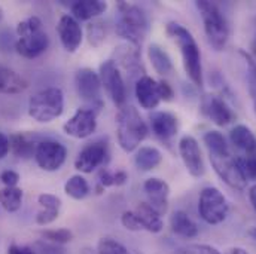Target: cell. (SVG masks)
Returning a JSON list of instances; mask_svg holds the SVG:
<instances>
[{"mask_svg":"<svg viewBox=\"0 0 256 254\" xmlns=\"http://www.w3.org/2000/svg\"><path fill=\"white\" fill-rule=\"evenodd\" d=\"M166 33L174 40V43L180 49L184 68H185L186 74L190 76L191 82L195 86L201 88L204 83L202 65H201V52H200V48H198L192 33L186 27H184L182 24H179L176 21H172L167 24Z\"/></svg>","mask_w":256,"mask_h":254,"instance_id":"1","label":"cell"},{"mask_svg":"<svg viewBox=\"0 0 256 254\" xmlns=\"http://www.w3.org/2000/svg\"><path fill=\"white\" fill-rule=\"evenodd\" d=\"M118 19L115 24L116 34L132 46H140L149 31V19L146 12L127 1L118 3Z\"/></svg>","mask_w":256,"mask_h":254,"instance_id":"2","label":"cell"},{"mask_svg":"<svg viewBox=\"0 0 256 254\" xmlns=\"http://www.w3.org/2000/svg\"><path fill=\"white\" fill-rule=\"evenodd\" d=\"M148 135V125L132 106H124L116 113V137L120 147L131 153L138 149Z\"/></svg>","mask_w":256,"mask_h":254,"instance_id":"3","label":"cell"},{"mask_svg":"<svg viewBox=\"0 0 256 254\" xmlns=\"http://www.w3.org/2000/svg\"><path fill=\"white\" fill-rule=\"evenodd\" d=\"M195 6L202 18L204 33L210 46L214 51H222L230 39V25L226 16L224 15L222 9L218 3L208 0L195 1Z\"/></svg>","mask_w":256,"mask_h":254,"instance_id":"4","label":"cell"},{"mask_svg":"<svg viewBox=\"0 0 256 254\" xmlns=\"http://www.w3.org/2000/svg\"><path fill=\"white\" fill-rule=\"evenodd\" d=\"M28 115L40 124L58 119L64 110V94L60 88H46L33 94L28 100Z\"/></svg>","mask_w":256,"mask_h":254,"instance_id":"5","label":"cell"},{"mask_svg":"<svg viewBox=\"0 0 256 254\" xmlns=\"http://www.w3.org/2000/svg\"><path fill=\"white\" fill-rule=\"evenodd\" d=\"M200 217L208 225L222 223L230 213V204L218 188H204L198 199Z\"/></svg>","mask_w":256,"mask_h":254,"instance_id":"6","label":"cell"},{"mask_svg":"<svg viewBox=\"0 0 256 254\" xmlns=\"http://www.w3.org/2000/svg\"><path fill=\"white\" fill-rule=\"evenodd\" d=\"M74 88L82 101L90 104L92 110H100L103 107L102 98V80L98 73L90 67H82L74 74Z\"/></svg>","mask_w":256,"mask_h":254,"instance_id":"7","label":"cell"},{"mask_svg":"<svg viewBox=\"0 0 256 254\" xmlns=\"http://www.w3.org/2000/svg\"><path fill=\"white\" fill-rule=\"evenodd\" d=\"M98 76L102 80V86L104 88L106 94L110 97L112 103L118 109L124 107L127 101V86L120 71V67L115 64L114 60H108L100 64Z\"/></svg>","mask_w":256,"mask_h":254,"instance_id":"8","label":"cell"},{"mask_svg":"<svg viewBox=\"0 0 256 254\" xmlns=\"http://www.w3.org/2000/svg\"><path fill=\"white\" fill-rule=\"evenodd\" d=\"M67 158V149L60 141L45 138L39 141L34 153V161L39 165L40 170L54 173L58 171L66 162Z\"/></svg>","mask_w":256,"mask_h":254,"instance_id":"9","label":"cell"},{"mask_svg":"<svg viewBox=\"0 0 256 254\" xmlns=\"http://www.w3.org/2000/svg\"><path fill=\"white\" fill-rule=\"evenodd\" d=\"M109 161V146L104 140L88 143L74 159V168L84 174H91Z\"/></svg>","mask_w":256,"mask_h":254,"instance_id":"10","label":"cell"},{"mask_svg":"<svg viewBox=\"0 0 256 254\" xmlns=\"http://www.w3.org/2000/svg\"><path fill=\"white\" fill-rule=\"evenodd\" d=\"M97 129V112L90 107H80L74 115L64 122L63 131L68 137L84 140L91 137Z\"/></svg>","mask_w":256,"mask_h":254,"instance_id":"11","label":"cell"},{"mask_svg":"<svg viewBox=\"0 0 256 254\" xmlns=\"http://www.w3.org/2000/svg\"><path fill=\"white\" fill-rule=\"evenodd\" d=\"M212 167L214 173L220 177L224 183H226L232 189L243 191L248 185V180L244 179L236 158L232 155L230 156H210Z\"/></svg>","mask_w":256,"mask_h":254,"instance_id":"12","label":"cell"},{"mask_svg":"<svg viewBox=\"0 0 256 254\" xmlns=\"http://www.w3.org/2000/svg\"><path fill=\"white\" fill-rule=\"evenodd\" d=\"M50 46V36L44 28L33 30L24 36H20L15 42V51L27 58V60H34L40 57Z\"/></svg>","mask_w":256,"mask_h":254,"instance_id":"13","label":"cell"},{"mask_svg":"<svg viewBox=\"0 0 256 254\" xmlns=\"http://www.w3.org/2000/svg\"><path fill=\"white\" fill-rule=\"evenodd\" d=\"M179 155L192 177H202L206 173L204 159L198 141L192 135H184L179 141Z\"/></svg>","mask_w":256,"mask_h":254,"instance_id":"14","label":"cell"},{"mask_svg":"<svg viewBox=\"0 0 256 254\" xmlns=\"http://www.w3.org/2000/svg\"><path fill=\"white\" fill-rule=\"evenodd\" d=\"M201 112L206 118H208L213 124L219 127H225L231 124L236 118L231 107L226 104V101L214 94L204 95L201 100Z\"/></svg>","mask_w":256,"mask_h":254,"instance_id":"15","label":"cell"},{"mask_svg":"<svg viewBox=\"0 0 256 254\" xmlns=\"http://www.w3.org/2000/svg\"><path fill=\"white\" fill-rule=\"evenodd\" d=\"M57 33L63 48L67 52L73 54L79 49L84 39V31L79 21H76L72 15L67 13L60 18L57 24Z\"/></svg>","mask_w":256,"mask_h":254,"instance_id":"16","label":"cell"},{"mask_svg":"<svg viewBox=\"0 0 256 254\" xmlns=\"http://www.w3.org/2000/svg\"><path fill=\"white\" fill-rule=\"evenodd\" d=\"M143 191L149 199V205L155 208L161 216H164L168 210V195L170 186L166 180L158 177H150L143 183Z\"/></svg>","mask_w":256,"mask_h":254,"instance_id":"17","label":"cell"},{"mask_svg":"<svg viewBox=\"0 0 256 254\" xmlns=\"http://www.w3.org/2000/svg\"><path fill=\"white\" fill-rule=\"evenodd\" d=\"M136 98L142 109L144 110H154L160 106L161 98L158 94V82L150 76H142L136 80L134 86Z\"/></svg>","mask_w":256,"mask_h":254,"instance_id":"18","label":"cell"},{"mask_svg":"<svg viewBox=\"0 0 256 254\" xmlns=\"http://www.w3.org/2000/svg\"><path fill=\"white\" fill-rule=\"evenodd\" d=\"M115 64L121 65L126 71H128L131 76H138V79L142 76H144V70L142 65V58H140V51L137 46H132L130 43L126 45H120L118 48H115Z\"/></svg>","mask_w":256,"mask_h":254,"instance_id":"19","label":"cell"},{"mask_svg":"<svg viewBox=\"0 0 256 254\" xmlns=\"http://www.w3.org/2000/svg\"><path fill=\"white\" fill-rule=\"evenodd\" d=\"M152 132L162 141L172 140L179 131V121L170 112H154L149 116Z\"/></svg>","mask_w":256,"mask_h":254,"instance_id":"20","label":"cell"},{"mask_svg":"<svg viewBox=\"0 0 256 254\" xmlns=\"http://www.w3.org/2000/svg\"><path fill=\"white\" fill-rule=\"evenodd\" d=\"M231 144L240 152L238 156H256V135L246 125H237L230 132Z\"/></svg>","mask_w":256,"mask_h":254,"instance_id":"21","label":"cell"},{"mask_svg":"<svg viewBox=\"0 0 256 254\" xmlns=\"http://www.w3.org/2000/svg\"><path fill=\"white\" fill-rule=\"evenodd\" d=\"M132 211L142 226V231H148L150 234H160L164 228L162 216L155 208H152L148 202L137 204V207Z\"/></svg>","mask_w":256,"mask_h":254,"instance_id":"22","label":"cell"},{"mask_svg":"<svg viewBox=\"0 0 256 254\" xmlns=\"http://www.w3.org/2000/svg\"><path fill=\"white\" fill-rule=\"evenodd\" d=\"M108 10V3L103 0H76L70 4L72 16L76 21H90Z\"/></svg>","mask_w":256,"mask_h":254,"instance_id":"23","label":"cell"},{"mask_svg":"<svg viewBox=\"0 0 256 254\" xmlns=\"http://www.w3.org/2000/svg\"><path fill=\"white\" fill-rule=\"evenodd\" d=\"M28 86L27 80L15 70L0 64V94H21Z\"/></svg>","mask_w":256,"mask_h":254,"instance_id":"24","label":"cell"},{"mask_svg":"<svg viewBox=\"0 0 256 254\" xmlns=\"http://www.w3.org/2000/svg\"><path fill=\"white\" fill-rule=\"evenodd\" d=\"M172 231L182 238H195L198 235V226L191 219V216L182 210H178L170 217Z\"/></svg>","mask_w":256,"mask_h":254,"instance_id":"25","label":"cell"},{"mask_svg":"<svg viewBox=\"0 0 256 254\" xmlns=\"http://www.w3.org/2000/svg\"><path fill=\"white\" fill-rule=\"evenodd\" d=\"M9 143H10L12 153L21 159H28V158L34 156L36 147L39 144V141H36L32 135L24 134V132H18V134L10 135Z\"/></svg>","mask_w":256,"mask_h":254,"instance_id":"26","label":"cell"},{"mask_svg":"<svg viewBox=\"0 0 256 254\" xmlns=\"http://www.w3.org/2000/svg\"><path fill=\"white\" fill-rule=\"evenodd\" d=\"M162 162V153L152 146L140 147L134 156V164L140 171H152L158 168Z\"/></svg>","mask_w":256,"mask_h":254,"instance_id":"27","label":"cell"},{"mask_svg":"<svg viewBox=\"0 0 256 254\" xmlns=\"http://www.w3.org/2000/svg\"><path fill=\"white\" fill-rule=\"evenodd\" d=\"M148 58L152 64L154 70L160 76H168L173 71V61L170 55L158 43H150L148 46Z\"/></svg>","mask_w":256,"mask_h":254,"instance_id":"28","label":"cell"},{"mask_svg":"<svg viewBox=\"0 0 256 254\" xmlns=\"http://www.w3.org/2000/svg\"><path fill=\"white\" fill-rule=\"evenodd\" d=\"M202 141L208 150L210 156H230V146L225 140V137L219 131H208L204 134Z\"/></svg>","mask_w":256,"mask_h":254,"instance_id":"29","label":"cell"},{"mask_svg":"<svg viewBox=\"0 0 256 254\" xmlns=\"http://www.w3.org/2000/svg\"><path fill=\"white\" fill-rule=\"evenodd\" d=\"M22 189L20 188H3L0 189V205L8 213H16L22 205Z\"/></svg>","mask_w":256,"mask_h":254,"instance_id":"30","label":"cell"},{"mask_svg":"<svg viewBox=\"0 0 256 254\" xmlns=\"http://www.w3.org/2000/svg\"><path fill=\"white\" fill-rule=\"evenodd\" d=\"M64 192L72 199L80 201V199H84V198L88 196V193H90V185H88V182H86L85 177H82L80 174H76V176H72L66 182Z\"/></svg>","mask_w":256,"mask_h":254,"instance_id":"31","label":"cell"},{"mask_svg":"<svg viewBox=\"0 0 256 254\" xmlns=\"http://www.w3.org/2000/svg\"><path fill=\"white\" fill-rule=\"evenodd\" d=\"M108 36V27L103 21H91L86 25V39L92 48H100Z\"/></svg>","mask_w":256,"mask_h":254,"instance_id":"32","label":"cell"},{"mask_svg":"<svg viewBox=\"0 0 256 254\" xmlns=\"http://www.w3.org/2000/svg\"><path fill=\"white\" fill-rule=\"evenodd\" d=\"M238 54L242 55L244 65H246V74H248V88L254 101V107L256 110V60L254 58V55H250L249 52L240 49Z\"/></svg>","mask_w":256,"mask_h":254,"instance_id":"33","label":"cell"},{"mask_svg":"<svg viewBox=\"0 0 256 254\" xmlns=\"http://www.w3.org/2000/svg\"><path fill=\"white\" fill-rule=\"evenodd\" d=\"M40 235L44 241L58 244V246H64L73 240V232L68 229H46V231H42Z\"/></svg>","mask_w":256,"mask_h":254,"instance_id":"34","label":"cell"},{"mask_svg":"<svg viewBox=\"0 0 256 254\" xmlns=\"http://www.w3.org/2000/svg\"><path fill=\"white\" fill-rule=\"evenodd\" d=\"M98 254H131L128 249L114 238H102L97 244Z\"/></svg>","mask_w":256,"mask_h":254,"instance_id":"35","label":"cell"},{"mask_svg":"<svg viewBox=\"0 0 256 254\" xmlns=\"http://www.w3.org/2000/svg\"><path fill=\"white\" fill-rule=\"evenodd\" d=\"M236 161L248 182L256 180V156H236Z\"/></svg>","mask_w":256,"mask_h":254,"instance_id":"36","label":"cell"},{"mask_svg":"<svg viewBox=\"0 0 256 254\" xmlns=\"http://www.w3.org/2000/svg\"><path fill=\"white\" fill-rule=\"evenodd\" d=\"M39 28H44L42 19L39 16H28L24 21L18 22L15 31H16V36L20 37V36H24V34H27L33 30H39Z\"/></svg>","mask_w":256,"mask_h":254,"instance_id":"37","label":"cell"},{"mask_svg":"<svg viewBox=\"0 0 256 254\" xmlns=\"http://www.w3.org/2000/svg\"><path fill=\"white\" fill-rule=\"evenodd\" d=\"M176 254H220V252L207 244H190L179 249Z\"/></svg>","mask_w":256,"mask_h":254,"instance_id":"38","label":"cell"},{"mask_svg":"<svg viewBox=\"0 0 256 254\" xmlns=\"http://www.w3.org/2000/svg\"><path fill=\"white\" fill-rule=\"evenodd\" d=\"M33 250L36 252V254H66L63 246L52 244V243H48V241H44V240L34 243Z\"/></svg>","mask_w":256,"mask_h":254,"instance_id":"39","label":"cell"},{"mask_svg":"<svg viewBox=\"0 0 256 254\" xmlns=\"http://www.w3.org/2000/svg\"><path fill=\"white\" fill-rule=\"evenodd\" d=\"M38 204L45 210H58L62 208V199L52 193H40L38 196Z\"/></svg>","mask_w":256,"mask_h":254,"instance_id":"40","label":"cell"},{"mask_svg":"<svg viewBox=\"0 0 256 254\" xmlns=\"http://www.w3.org/2000/svg\"><path fill=\"white\" fill-rule=\"evenodd\" d=\"M60 216V211L58 210H45L42 208L38 214H36V223L39 226H46V225H51L52 222H56Z\"/></svg>","mask_w":256,"mask_h":254,"instance_id":"41","label":"cell"},{"mask_svg":"<svg viewBox=\"0 0 256 254\" xmlns=\"http://www.w3.org/2000/svg\"><path fill=\"white\" fill-rule=\"evenodd\" d=\"M121 223H122V226L127 231H131V232H140L142 231V226H140V223H138V220H137V217H136V214H134L132 210L122 213Z\"/></svg>","mask_w":256,"mask_h":254,"instance_id":"42","label":"cell"},{"mask_svg":"<svg viewBox=\"0 0 256 254\" xmlns=\"http://www.w3.org/2000/svg\"><path fill=\"white\" fill-rule=\"evenodd\" d=\"M0 182L4 185V188H16L20 182V174L14 170H4L0 173Z\"/></svg>","mask_w":256,"mask_h":254,"instance_id":"43","label":"cell"},{"mask_svg":"<svg viewBox=\"0 0 256 254\" xmlns=\"http://www.w3.org/2000/svg\"><path fill=\"white\" fill-rule=\"evenodd\" d=\"M158 94H160V98L161 101H173L174 98V91L172 88V85L166 80H160L158 82Z\"/></svg>","mask_w":256,"mask_h":254,"instance_id":"44","label":"cell"},{"mask_svg":"<svg viewBox=\"0 0 256 254\" xmlns=\"http://www.w3.org/2000/svg\"><path fill=\"white\" fill-rule=\"evenodd\" d=\"M6 254H36L33 247L28 246H18V244H10L6 250Z\"/></svg>","mask_w":256,"mask_h":254,"instance_id":"45","label":"cell"},{"mask_svg":"<svg viewBox=\"0 0 256 254\" xmlns=\"http://www.w3.org/2000/svg\"><path fill=\"white\" fill-rule=\"evenodd\" d=\"M10 150V143H9V137L4 135L3 132H0V161L4 159L8 156Z\"/></svg>","mask_w":256,"mask_h":254,"instance_id":"46","label":"cell"},{"mask_svg":"<svg viewBox=\"0 0 256 254\" xmlns=\"http://www.w3.org/2000/svg\"><path fill=\"white\" fill-rule=\"evenodd\" d=\"M128 182V174L124 170H120L114 173V185L115 186H124Z\"/></svg>","mask_w":256,"mask_h":254,"instance_id":"47","label":"cell"},{"mask_svg":"<svg viewBox=\"0 0 256 254\" xmlns=\"http://www.w3.org/2000/svg\"><path fill=\"white\" fill-rule=\"evenodd\" d=\"M10 37H12V36H10V33H8V31H2V33H0V45H2V42L4 43L3 51H9L10 45H14V49H15V42H16V40H12Z\"/></svg>","mask_w":256,"mask_h":254,"instance_id":"48","label":"cell"},{"mask_svg":"<svg viewBox=\"0 0 256 254\" xmlns=\"http://www.w3.org/2000/svg\"><path fill=\"white\" fill-rule=\"evenodd\" d=\"M249 199H250V204H252L254 210L256 211V185H254V186L249 189Z\"/></svg>","mask_w":256,"mask_h":254,"instance_id":"49","label":"cell"},{"mask_svg":"<svg viewBox=\"0 0 256 254\" xmlns=\"http://www.w3.org/2000/svg\"><path fill=\"white\" fill-rule=\"evenodd\" d=\"M225 254H249L244 249H242V247H232V249H230V250H226Z\"/></svg>","mask_w":256,"mask_h":254,"instance_id":"50","label":"cell"},{"mask_svg":"<svg viewBox=\"0 0 256 254\" xmlns=\"http://www.w3.org/2000/svg\"><path fill=\"white\" fill-rule=\"evenodd\" d=\"M80 254H98V252L97 250H92L91 247H85V249L80 250Z\"/></svg>","mask_w":256,"mask_h":254,"instance_id":"51","label":"cell"},{"mask_svg":"<svg viewBox=\"0 0 256 254\" xmlns=\"http://www.w3.org/2000/svg\"><path fill=\"white\" fill-rule=\"evenodd\" d=\"M249 237L254 240V243L256 244V228H252V229L249 231Z\"/></svg>","mask_w":256,"mask_h":254,"instance_id":"52","label":"cell"},{"mask_svg":"<svg viewBox=\"0 0 256 254\" xmlns=\"http://www.w3.org/2000/svg\"><path fill=\"white\" fill-rule=\"evenodd\" d=\"M252 49H254V54H255V57H254V58H255V60H256V37H255V40H254V45H252Z\"/></svg>","mask_w":256,"mask_h":254,"instance_id":"53","label":"cell"},{"mask_svg":"<svg viewBox=\"0 0 256 254\" xmlns=\"http://www.w3.org/2000/svg\"><path fill=\"white\" fill-rule=\"evenodd\" d=\"M2 19H3V9L0 7V22H2Z\"/></svg>","mask_w":256,"mask_h":254,"instance_id":"54","label":"cell"}]
</instances>
